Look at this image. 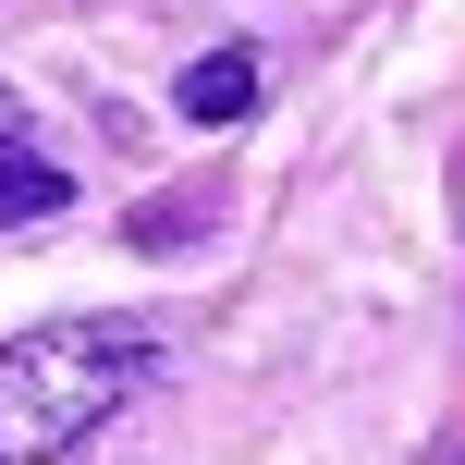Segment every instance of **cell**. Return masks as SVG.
<instances>
[{"label": "cell", "instance_id": "obj_1", "mask_svg": "<svg viewBox=\"0 0 465 465\" xmlns=\"http://www.w3.org/2000/svg\"><path fill=\"white\" fill-rule=\"evenodd\" d=\"M160 380V331L147 319H49L25 343H0V465H49L86 429H111L123 404Z\"/></svg>", "mask_w": 465, "mask_h": 465}, {"label": "cell", "instance_id": "obj_2", "mask_svg": "<svg viewBox=\"0 0 465 465\" xmlns=\"http://www.w3.org/2000/svg\"><path fill=\"white\" fill-rule=\"evenodd\" d=\"M74 209V172L49 160V147H25L13 123H0V232H25V221H62Z\"/></svg>", "mask_w": 465, "mask_h": 465}, {"label": "cell", "instance_id": "obj_3", "mask_svg": "<svg viewBox=\"0 0 465 465\" xmlns=\"http://www.w3.org/2000/svg\"><path fill=\"white\" fill-rule=\"evenodd\" d=\"M257 111V49H209V62H184V123H245Z\"/></svg>", "mask_w": 465, "mask_h": 465}, {"label": "cell", "instance_id": "obj_4", "mask_svg": "<svg viewBox=\"0 0 465 465\" xmlns=\"http://www.w3.org/2000/svg\"><path fill=\"white\" fill-rule=\"evenodd\" d=\"M0 123H13V86H0Z\"/></svg>", "mask_w": 465, "mask_h": 465}]
</instances>
